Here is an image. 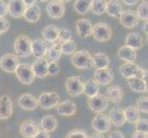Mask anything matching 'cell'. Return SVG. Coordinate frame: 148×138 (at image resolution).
Returning a JSON list of instances; mask_svg holds the SVG:
<instances>
[{
  "label": "cell",
  "mask_w": 148,
  "mask_h": 138,
  "mask_svg": "<svg viewBox=\"0 0 148 138\" xmlns=\"http://www.w3.org/2000/svg\"><path fill=\"white\" fill-rule=\"evenodd\" d=\"M125 45L129 46V47L134 50L141 49L143 46V38L138 33L135 32L129 33L125 39Z\"/></svg>",
  "instance_id": "obj_29"
},
{
  "label": "cell",
  "mask_w": 148,
  "mask_h": 138,
  "mask_svg": "<svg viewBox=\"0 0 148 138\" xmlns=\"http://www.w3.org/2000/svg\"><path fill=\"white\" fill-rule=\"evenodd\" d=\"M18 103L20 108L26 111H34L39 106L38 99L29 93H24L21 96H19Z\"/></svg>",
  "instance_id": "obj_15"
},
{
  "label": "cell",
  "mask_w": 148,
  "mask_h": 138,
  "mask_svg": "<svg viewBox=\"0 0 148 138\" xmlns=\"http://www.w3.org/2000/svg\"><path fill=\"white\" fill-rule=\"evenodd\" d=\"M40 126H42V130L48 133H52L57 128V120H56V118H54L53 115H45L40 120Z\"/></svg>",
  "instance_id": "obj_30"
},
{
  "label": "cell",
  "mask_w": 148,
  "mask_h": 138,
  "mask_svg": "<svg viewBox=\"0 0 148 138\" xmlns=\"http://www.w3.org/2000/svg\"><path fill=\"white\" fill-rule=\"evenodd\" d=\"M8 5L3 0H0V17H5L8 13Z\"/></svg>",
  "instance_id": "obj_45"
},
{
  "label": "cell",
  "mask_w": 148,
  "mask_h": 138,
  "mask_svg": "<svg viewBox=\"0 0 148 138\" xmlns=\"http://www.w3.org/2000/svg\"><path fill=\"white\" fill-rule=\"evenodd\" d=\"M76 30H77L78 35L83 39L89 37L92 34L93 25L88 19H80L76 21L75 24Z\"/></svg>",
  "instance_id": "obj_19"
},
{
  "label": "cell",
  "mask_w": 148,
  "mask_h": 138,
  "mask_svg": "<svg viewBox=\"0 0 148 138\" xmlns=\"http://www.w3.org/2000/svg\"><path fill=\"white\" fill-rule=\"evenodd\" d=\"M122 2L126 5H128V6H134V5L137 4L138 0H122Z\"/></svg>",
  "instance_id": "obj_49"
},
{
  "label": "cell",
  "mask_w": 148,
  "mask_h": 138,
  "mask_svg": "<svg viewBox=\"0 0 148 138\" xmlns=\"http://www.w3.org/2000/svg\"><path fill=\"white\" fill-rule=\"evenodd\" d=\"M83 92L88 98L97 95L99 92V84L97 83L94 79H90L84 84Z\"/></svg>",
  "instance_id": "obj_33"
},
{
  "label": "cell",
  "mask_w": 148,
  "mask_h": 138,
  "mask_svg": "<svg viewBox=\"0 0 148 138\" xmlns=\"http://www.w3.org/2000/svg\"><path fill=\"white\" fill-rule=\"evenodd\" d=\"M23 2L25 3L26 6H30V5H33L36 3V0H23Z\"/></svg>",
  "instance_id": "obj_51"
},
{
  "label": "cell",
  "mask_w": 148,
  "mask_h": 138,
  "mask_svg": "<svg viewBox=\"0 0 148 138\" xmlns=\"http://www.w3.org/2000/svg\"><path fill=\"white\" fill-rule=\"evenodd\" d=\"M92 34L94 39L98 42H107L112 36V30L109 24L105 22H99L93 26Z\"/></svg>",
  "instance_id": "obj_5"
},
{
  "label": "cell",
  "mask_w": 148,
  "mask_h": 138,
  "mask_svg": "<svg viewBox=\"0 0 148 138\" xmlns=\"http://www.w3.org/2000/svg\"><path fill=\"white\" fill-rule=\"evenodd\" d=\"M59 72V66L56 62H50L48 64V75L55 76Z\"/></svg>",
  "instance_id": "obj_44"
},
{
  "label": "cell",
  "mask_w": 148,
  "mask_h": 138,
  "mask_svg": "<svg viewBox=\"0 0 148 138\" xmlns=\"http://www.w3.org/2000/svg\"><path fill=\"white\" fill-rule=\"evenodd\" d=\"M60 50H61V53L64 54H72L75 52V49H76V43L75 42L72 40H69V41H66V42L60 44Z\"/></svg>",
  "instance_id": "obj_36"
},
{
  "label": "cell",
  "mask_w": 148,
  "mask_h": 138,
  "mask_svg": "<svg viewBox=\"0 0 148 138\" xmlns=\"http://www.w3.org/2000/svg\"><path fill=\"white\" fill-rule=\"evenodd\" d=\"M124 116H125V121L128 122L129 124H135L141 118L140 111L137 110L136 107L134 106L127 107L124 110Z\"/></svg>",
  "instance_id": "obj_32"
},
{
  "label": "cell",
  "mask_w": 148,
  "mask_h": 138,
  "mask_svg": "<svg viewBox=\"0 0 148 138\" xmlns=\"http://www.w3.org/2000/svg\"><path fill=\"white\" fill-rule=\"evenodd\" d=\"M92 64L97 69L108 67L110 65V58L106 54L97 53L92 56Z\"/></svg>",
  "instance_id": "obj_31"
},
{
  "label": "cell",
  "mask_w": 148,
  "mask_h": 138,
  "mask_svg": "<svg viewBox=\"0 0 148 138\" xmlns=\"http://www.w3.org/2000/svg\"><path fill=\"white\" fill-rule=\"evenodd\" d=\"M136 131L142 133H148V121L145 118H140L135 122Z\"/></svg>",
  "instance_id": "obj_42"
},
{
  "label": "cell",
  "mask_w": 148,
  "mask_h": 138,
  "mask_svg": "<svg viewBox=\"0 0 148 138\" xmlns=\"http://www.w3.org/2000/svg\"><path fill=\"white\" fill-rule=\"evenodd\" d=\"M77 106L74 101L67 100L57 104V113L62 116H72L75 113Z\"/></svg>",
  "instance_id": "obj_20"
},
{
  "label": "cell",
  "mask_w": 148,
  "mask_h": 138,
  "mask_svg": "<svg viewBox=\"0 0 148 138\" xmlns=\"http://www.w3.org/2000/svg\"><path fill=\"white\" fill-rule=\"evenodd\" d=\"M88 104L89 109L92 111L97 112V113H101L108 109L109 100L106 96L98 93L97 95L88 98Z\"/></svg>",
  "instance_id": "obj_6"
},
{
  "label": "cell",
  "mask_w": 148,
  "mask_h": 138,
  "mask_svg": "<svg viewBox=\"0 0 148 138\" xmlns=\"http://www.w3.org/2000/svg\"><path fill=\"white\" fill-rule=\"evenodd\" d=\"M137 16L138 18H140L141 19L145 20V21H147L148 19V3L147 1L143 2L142 4L139 5L138 8H137Z\"/></svg>",
  "instance_id": "obj_39"
},
{
  "label": "cell",
  "mask_w": 148,
  "mask_h": 138,
  "mask_svg": "<svg viewBox=\"0 0 148 138\" xmlns=\"http://www.w3.org/2000/svg\"><path fill=\"white\" fill-rule=\"evenodd\" d=\"M91 125L97 133H100V134L108 133L111 128V122L109 116L102 113H99L94 117Z\"/></svg>",
  "instance_id": "obj_8"
},
{
  "label": "cell",
  "mask_w": 148,
  "mask_h": 138,
  "mask_svg": "<svg viewBox=\"0 0 148 138\" xmlns=\"http://www.w3.org/2000/svg\"><path fill=\"white\" fill-rule=\"evenodd\" d=\"M120 21L123 27L127 29H132L137 26L139 22V18L134 10H123L120 15Z\"/></svg>",
  "instance_id": "obj_11"
},
{
  "label": "cell",
  "mask_w": 148,
  "mask_h": 138,
  "mask_svg": "<svg viewBox=\"0 0 148 138\" xmlns=\"http://www.w3.org/2000/svg\"><path fill=\"white\" fill-rule=\"evenodd\" d=\"M48 61L42 57L36 58L33 64L32 65V69L33 71V74L35 76L40 78H43L48 76Z\"/></svg>",
  "instance_id": "obj_17"
},
{
  "label": "cell",
  "mask_w": 148,
  "mask_h": 138,
  "mask_svg": "<svg viewBox=\"0 0 148 138\" xmlns=\"http://www.w3.org/2000/svg\"><path fill=\"white\" fill-rule=\"evenodd\" d=\"M48 15L53 19H60L64 16L65 12V7L60 0H51L46 7Z\"/></svg>",
  "instance_id": "obj_12"
},
{
  "label": "cell",
  "mask_w": 148,
  "mask_h": 138,
  "mask_svg": "<svg viewBox=\"0 0 148 138\" xmlns=\"http://www.w3.org/2000/svg\"><path fill=\"white\" fill-rule=\"evenodd\" d=\"M144 30H145V32L147 34V21H145L144 23Z\"/></svg>",
  "instance_id": "obj_52"
},
{
  "label": "cell",
  "mask_w": 148,
  "mask_h": 138,
  "mask_svg": "<svg viewBox=\"0 0 148 138\" xmlns=\"http://www.w3.org/2000/svg\"><path fill=\"white\" fill-rule=\"evenodd\" d=\"M33 138H50V135L48 132L42 130V131H39Z\"/></svg>",
  "instance_id": "obj_46"
},
{
  "label": "cell",
  "mask_w": 148,
  "mask_h": 138,
  "mask_svg": "<svg viewBox=\"0 0 148 138\" xmlns=\"http://www.w3.org/2000/svg\"><path fill=\"white\" fill-rule=\"evenodd\" d=\"M71 63L78 69H88L93 65L92 56L86 50L75 52L71 58Z\"/></svg>",
  "instance_id": "obj_2"
},
{
  "label": "cell",
  "mask_w": 148,
  "mask_h": 138,
  "mask_svg": "<svg viewBox=\"0 0 148 138\" xmlns=\"http://www.w3.org/2000/svg\"><path fill=\"white\" fill-rule=\"evenodd\" d=\"M71 37H72V33H71L70 30H65V29H59L58 38H57V40H56L55 43L53 45L59 46L61 43L66 42V41L71 40Z\"/></svg>",
  "instance_id": "obj_38"
},
{
  "label": "cell",
  "mask_w": 148,
  "mask_h": 138,
  "mask_svg": "<svg viewBox=\"0 0 148 138\" xmlns=\"http://www.w3.org/2000/svg\"><path fill=\"white\" fill-rule=\"evenodd\" d=\"M105 11L110 17L117 18L120 17V15L123 11V8L119 0H109L108 2H106Z\"/></svg>",
  "instance_id": "obj_25"
},
{
  "label": "cell",
  "mask_w": 148,
  "mask_h": 138,
  "mask_svg": "<svg viewBox=\"0 0 148 138\" xmlns=\"http://www.w3.org/2000/svg\"><path fill=\"white\" fill-rule=\"evenodd\" d=\"M109 118L110 122L116 127H121L125 124V116H124V110L121 107H114L110 111Z\"/></svg>",
  "instance_id": "obj_21"
},
{
  "label": "cell",
  "mask_w": 148,
  "mask_h": 138,
  "mask_svg": "<svg viewBox=\"0 0 148 138\" xmlns=\"http://www.w3.org/2000/svg\"><path fill=\"white\" fill-rule=\"evenodd\" d=\"M119 71L121 75L127 79H129L131 78H147V71L143 69L134 63L127 62L125 64H122L120 66Z\"/></svg>",
  "instance_id": "obj_1"
},
{
  "label": "cell",
  "mask_w": 148,
  "mask_h": 138,
  "mask_svg": "<svg viewBox=\"0 0 148 138\" xmlns=\"http://www.w3.org/2000/svg\"><path fill=\"white\" fill-rule=\"evenodd\" d=\"M88 135L83 130L80 129H75L70 131L67 135L65 136V138H88Z\"/></svg>",
  "instance_id": "obj_41"
},
{
  "label": "cell",
  "mask_w": 148,
  "mask_h": 138,
  "mask_svg": "<svg viewBox=\"0 0 148 138\" xmlns=\"http://www.w3.org/2000/svg\"><path fill=\"white\" fill-rule=\"evenodd\" d=\"M128 84L132 90L138 92V93H143V92L147 91V83L145 80V78H129Z\"/></svg>",
  "instance_id": "obj_27"
},
{
  "label": "cell",
  "mask_w": 148,
  "mask_h": 138,
  "mask_svg": "<svg viewBox=\"0 0 148 138\" xmlns=\"http://www.w3.org/2000/svg\"><path fill=\"white\" fill-rule=\"evenodd\" d=\"M14 50L20 57H28L32 54V40L26 35H18L15 41Z\"/></svg>",
  "instance_id": "obj_3"
},
{
  "label": "cell",
  "mask_w": 148,
  "mask_h": 138,
  "mask_svg": "<svg viewBox=\"0 0 148 138\" xmlns=\"http://www.w3.org/2000/svg\"><path fill=\"white\" fill-rule=\"evenodd\" d=\"M59 101L60 98L56 92H43L40 95L38 99L39 106L44 110H49L57 106Z\"/></svg>",
  "instance_id": "obj_9"
},
{
  "label": "cell",
  "mask_w": 148,
  "mask_h": 138,
  "mask_svg": "<svg viewBox=\"0 0 148 138\" xmlns=\"http://www.w3.org/2000/svg\"><path fill=\"white\" fill-rule=\"evenodd\" d=\"M40 1H42V2H44V1H48V0H40Z\"/></svg>",
  "instance_id": "obj_54"
},
{
  "label": "cell",
  "mask_w": 148,
  "mask_h": 138,
  "mask_svg": "<svg viewBox=\"0 0 148 138\" xmlns=\"http://www.w3.org/2000/svg\"><path fill=\"white\" fill-rule=\"evenodd\" d=\"M26 5L23 0H9L8 4V11L13 18H20L23 16Z\"/></svg>",
  "instance_id": "obj_18"
},
{
  "label": "cell",
  "mask_w": 148,
  "mask_h": 138,
  "mask_svg": "<svg viewBox=\"0 0 148 138\" xmlns=\"http://www.w3.org/2000/svg\"><path fill=\"white\" fill-rule=\"evenodd\" d=\"M59 29L55 25H48L42 30V36L45 41L51 43L52 44H54L56 40L58 38Z\"/></svg>",
  "instance_id": "obj_28"
},
{
  "label": "cell",
  "mask_w": 148,
  "mask_h": 138,
  "mask_svg": "<svg viewBox=\"0 0 148 138\" xmlns=\"http://www.w3.org/2000/svg\"><path fill=\"white\" fill-rule=\"evenodd\" d=\"M136 108L139 111L147 113L148 112V98L147 97H141L136 101Z\"/></svg>",
  "instance_id": "obj_40"
},
{
  "label": "cell",
  "mask_w": 148,
  "mask_h": 138,
  "mask_svg": "<svg viewBox=\"0 0 148 138\" xmlns=\"http://www.w3.org/2000/svg\"><path fill=\"white\" fill-rule=\"evenodd\" d=\"M92 0H76L75 2V10L80 15H85L90 9Z\"/></svg>",
  "instance_id": "obj_35"
},
{
  "label": "cell",
  "mask_w": 148,
  "mask_h": 138,
  "mask_svg": "<svg viewBox=\"0 0 148 138\" xmlns=\"http://www.w3.org/2000/svg\"><path fill=\"white\" fill-rule=\"evenodd\" d=\"M65 89L71 97H77L83 93L84 83L79 76H70L65 81Z\"/></svg>",
  "instance_id": "obj_7"
},
{
  "label": "cell",
  "mask_w": 148,
  "mask_h": 138,
  "mask_svg": "<svg viewBox=\"0 0 148 138\" xmlns=\"http://www.w3.org/2000/svg\"><path fill=\"white\" fill-rule=\"evenodd\" d=\"M48 44L42 39H35L32 41V54L35 58L44 57L48 50Z\"/></svg>",
  "instance_id": "obj_22"
},
{
  "label": "cell",
  "mask_w": 148,
  "mask_h": 138,
  "mask_svg": "<svg viewBox=\"0 0 148 138\" xmlns=\"http://www.w3.org/2000/svg\"><path fill=\"white\" fill-rule=\"evenodd\" d=\"M90 8L96 15H102L105 12L106 1L105 0H92Z\"/></svg>",
  "instance_id": "obj_37"
},
{
  "label": "cell",
  "mask_w": 148,
  "mask_h": 138,
  "mask_svg": "<svg viewBox=\"0 0 148 138\" xmlns=\"http://www.w3.org/2000/svg\"><path fill=\"white\" fill-rule=\"evenodd\" d=\"M13 103L10 97L3 95L0 97V120H8L12 116Z\"/></svg>",
  "instance_id": "obj_13"
},
{
  "label": "cell",
  "mask_w": 148,
  "mask_h": 138,
  "mask_svg": "<svg viewBox=\"0 0 148 138\" xmlns=\"http://www.w3.org/2000/svg\"><path fill=\"white\" fill-rule=\"evenodd\" d=\"M61 2H63V3H65V2H69V1H71V0H60Z\"/></svg>",
  "instance_id": "obj_53"
},
{
  "label": "cell",
  "mask_w": 148,
  "mask_h": 138,
  "mask_svg": "<svg viewBox=\"0 0 148 138\" xmlns=\"http://www.w3.org/2000/svg\"><path fill=\"white\" fill-rule=\"evenodd\" d=\"M113 72L109 67L98 68L94 73V80L99 85H109L113 80Z\"/></svg>",
  "instance_id": "obj_14"
},
{
  "label": "cell",
  "mask_w": 148,
  "mask_h": 138,
  "mask_svg": "<svg viewBox=\"0 0 148 138\" xmlns=\"http://www.w3.org/2000/svg\"><path fill=\"white\" fill-rule=\"evenodd\" d=\"M15 74H16L18 79L24 85L32 84L35 78L32 65L28 63L18 64L16 70H15Z\"/></svg>",
  "instance_id": "obj_4"
},
{
  "label": "cell",
  "mask_w": 148,
  "mask_h": 138,
  "mask_svg": "<svg viewBox=\"0 0 148 138\" xmlns=\"http://www.w3.org/2000/svg\"><path fill=\"white\" fill-rule=\"evenodd\" d=\"M18 64V58L13 54H4L0 59V67L8 73H14Z\"/></svg>",
  "instance_id": "obj_10"
},
{
  "label": "cell",
  "mask_w": 148,
  "mask_h": 138,
  "mask_svg": "<svg viewBox=\"0 0 148 138\" xmlns=\"http://www.w3.org/2000/svg\"><path fill=\"white\" fill-rule=\"evenodd\" d=\"M132 138H148V136H147V133H142L139 131H135L134 134H132Z\"/></svg>",
  "instance_id": "obj_48"
},
{
  "label": "cell",
  "mask_w": 148,
  "mask_h": 138,
  "mask_svg": "<svg viewBox=\"0 0 148 138\" xmlns=\"http://www.w3.org/2000/svg\"><path fill=\"white\" fill-rule=\"evenodd\" d=\"M123 98V90L118 85H112L107 90V99L113 103H120Z\"/></svg>",
  "instance_id": "obj_24"
},
{
  "label": "cell",
  "mask_w": 148,
  "mask_h": 138,
  "mask_svg": "<svg viewBox=\"0 0 148 138\" xmlns=\"http://www.w3.org/2000/svg\"><path fill=\"white\" fill-rule=\"evenodd\" d=\"M39 131L40 129L38 124L32 120H26L22 122L19 128L20 135L24 138H33Z\"/></svg>",
  "instance_id": "obj_16"
},
{
  "label": "cell",
  "mask_w": 148,
  "mask_h": 138,
  "mask_svg": "<svg viewBox=\"0 0 148 138\" xmlns=\"http://www.w3.org/2000/svg\"><path fill=\"white\" fill-rule=\"evenodd\" d=\"M10 24L8 20L5 17H0V34L6 32L7 30L9 29Z\"/></svg>",
  "instance_id": "obj_43"
},
{
  "label": "cell",
  "mask_w": 148,
  "mask_h": 138,
  "mask_svg": "<svg viewBox=\"0 0 148 138\" xmlns=\"http://www.w3.org/2000/svg\"><path fill=\"white\" fill-rule=\"evenodd\" d=\"M40 13H42L40 8L35 3L33 5H30V6L26 7V9H25L24 14H23V17L25 18V19H26L27 21L35 23L40 19Z\"/></svg>",
  "instance_id": "obj_23"
},
{
  "label": "cell",
  "mask_w": 148,
  "mask_h": 138,
  "mask_svg": "<svg viewBox=\"0 0 148 138\" xmlns=\"http://www.w3.org/2000/svg\"><path fill=\"white\" fill-rule=\"evenodd\" d=\"M118 55L120 59L126 61V62H128V63H134L137 57L136 50L132 49L127 45H123L119 48Z\"/></svg>",
  "instance_id": "obj_26"
},
{
  "label": "cell",
  "mask_w": 148,
  "mask_h": 138,
  "mask_svg": "<svg viewBox=\"0 0 148 138\" xmlns=\"http://www.w3.org/2000/svg\"><path fill=\"white\" fill-rule=\"evenodd\" d=\"M88 138H105L103 134H100V133H94V134L89 136Z\"/></svg>",
  "instance_id": "obj_50"
},
{
  "label": "cell",
  "mask_w": 148,
  "mask_h": 138,
  "mask_svg": "<svg viewBox=\"0 0 148 138\" xmlns=\"http://www.w3.org/2000/svg\"><path fill=\"white\" fill-rule=\"evenodd\" d=\"M61 55H62V53H61L59 46L52 45L51 47L48 48L47 52L44 56H46L45 59L50 63V62H57V61L61 58Z\"/></svg>",
  "instance_id": "obj_34"
},
{
  "label": "cell",
  "mask_w": 148,
  "mask_h": 138,
  "mask_svg": "<svg viewBox=\"0 0 148 138\" xmlns=\"http://www.w3.org/2000/svg\"><path fill=\"white\" fill-rule=\"evenodd\" d=\"M109 138H125V137L121 131H113L110 134Z\"/></svg>",
  "instance_id": "obj_47"
}]
</instances>
